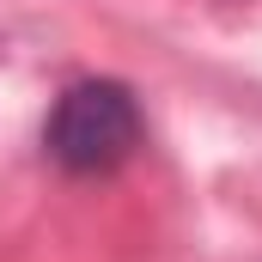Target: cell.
Here are the masks:
<instances>
[{
	"instance_id": "6da1fadb",
	"label": "cell",
	"mask_w": 262,
	"mask_h": 262,
	"mask_svg": "<svg viewBox=\"0 0 262 262\" xmlns=\"http://www.w3.org/2000/svg\"><path fill=\"white\" fill-rule=\"evenodd\" d=\"M146 140V116L122 79H73L49 104L43 152L67 177H110L122 171Z\"/></svg>"
}]
</instances>
